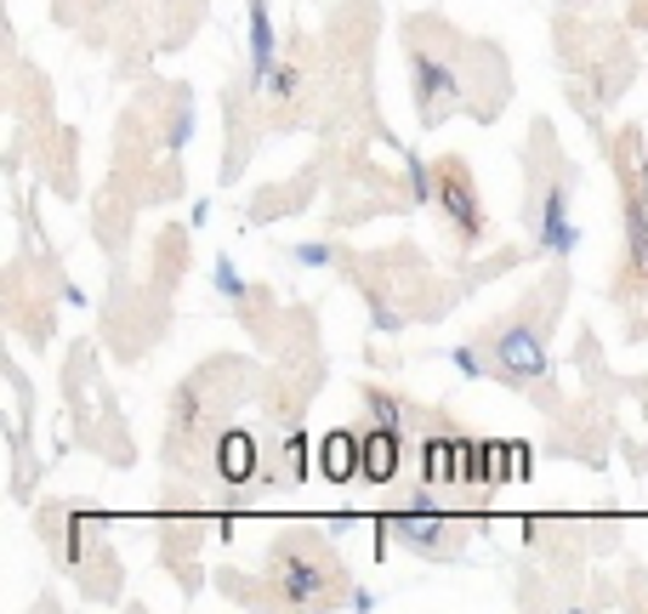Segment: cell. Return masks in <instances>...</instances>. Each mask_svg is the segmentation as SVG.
Segmentation results:
<instances>
[{
    "label": "cell",
    "mask_w": 648,
    "mask_h": 614,
    "mask_svg": "<svg viewBox=\"0 0 648 614\" xmlns=\"http://www.w3.org/2000/svg\"><path fill=\"white\" fill-rule=\"evenodd\" d=\"M267 574H273V597L290 603V608H314V603H336L348 574H341L336 552L325 540H279L267 552Z\"/></svg>",
    "instance_id": "obj_1"
},
{
    "label": "cell",
    "mask_w": 648,
    "mask_h": 614,
    "mask_svg": "<svg viewBox=\"0 0 648 614\" xmlns=\"http://www.w3.org/2000/svg\"><path fill=\"white\" fill-rule=\"evenodd\" d=\"M432 205L450 222V239L455 251H477L490 233V211H484V194H477V177L461 154H443L432 160Z\"/></svg>",
    "instance_id": "obj_2"
},
{
    "label": "cell",
    "mask_w": 648,
    "mask_h": 614,
    "mask_svg": "<svg viewBox=\"0 0 648 614\" xmlns=\"http://www.w3.org/2000/svg\"><path fill=\"white\" fill-rule=\"evenodd\" d=\"M546 336H552V319H535L529 307H518V319L501 325L490 336V353H495V375H506V382H540L546 375Z\"/></svg>",
    "instance_id": "obj_3"
},
{
    "label": "cell",
    "mask_w": 648,
    "mask_h": 614,
    "mask_svg": "<svg viewBox=\"0 0 648 614\" xmlns=\"http://www.w3.org/2000/svg\"><path fill=\"white\" fill-rule=\"evenodd\" d=\"M569 194H574L569 171L546 177V194H540V205H535V245H540L546 256H569V251L580 245V228H574V217H569Z\"/></svg>",
    "instance_id": "obj_4"
},
{
    "label": "cell",
    "mask_w": 648,
    "mask_h": 614,
    "mask_svg": "<svg viewBox=\"0 0 648 614\" xmlns=\"http://www.w3.org/2000/svg\"><path fill=\"white\" fill-rule=\"evenodd\" d=\"M626 267L642 273L648 267V194H642V143H626Z\"/></svg>",
    "instance_id": "obj_5"
},
{
    "label": "cell",
    "mask_w": 648,
    "mask_h": 614,
    "mask_svg": "<svg viewBox=\"0 0 648 614\" xmlns=\"http://www.w3.org/2000/svg\"><path fill=\"white\" fill-rule=\"evenodd\" d=\"M393 529H398L404 546H416V552H427V558H455L461 552V529L450 518H438V512H427V506L398 512Z\"/></svg>",
    "instance_id": "obj_6"
},
{
    "label": "cell",
    "mask_w": 648,
    "mask_h": 614,
    "mask_svg": "<svg viewBox=\"0 0 648 614\" xmlns=\"http://www.w3.org/2000/svg\"><path fill=\"white\" fill-rule=\"evenodd\" d=\"M279 68V41H273V12L267 0H251V86L262 91Z\"/></svg>",
    "instance_id": "obj_7"
},
{
    "label": "cell",
    "mask_w": 648,
    "mask_h": 614,
    "mask_svg": "<svg viewBox=\"0 0 648 614\" xmlns=\"http://www.w3.org/2000/svg\"><path fill=\"white\" fill-rule=\"evenodd\" d=\"M398 443H404V427H387V421H375L364 432V478L370 484H387L398 472Z\"/></svg>",
    "instance_id": "obj_8"
},
{
    "label": "cell",
    "mask_w": 648,
    "mask_h": 614,
    "mask_svg": "<svg viewBox=\"0 0 648 614\" xmlns=\"http://www.w3.org/2000/svg\"><path fill=\"white\" fill-rule=\"evenodd\" d=\"M319 467L330 484H348V478L364 472V438L359 432H330L325 438V450H319Z\"/></svg>",
    "instance_id": "obj_9"
},
{
    "label": "cell",
    "mask_w": 648,
    "mask_h": 614,
    "mask_svg": "<svg viewBox=\"0 0 648 614\" xmlns=\"http://www.w3.org/2000/svg\"><path fill=\"white\" fill-rule=\"evenodd\" d=\"M217 467H222L228 478H245V472L256 467V450H251V438H245V432H228V438H222V456H217Z\"/></svg>",
    "instance_id": "obj_10"
},
{
    "label": "cell",
    "mask_w": 648,
    "mask_h": 614,
    "mask_svg": "<svg viewBox=\"0 0 648 614\" xmlns=\"http://www.w3.org/2000/svg\"><path fill=\"white\" fill-rule=\"evenodd\" d=\"M217 290H222V296H233V301H245V279H239V267H233L228 256L217 262Z\"/></svg>",
    "instance_id": "obj_11"
},
{
    "label": "cell",
    "mask_w": 648,
    "mask_h": 614,
    "mask_svg": "<svg viewBox=\"0 0 648 614\" xmlns=\"http://www.w3.org/2000/svg\"><path fill=\"white\" fill-rule=\"evenodd\" d=\"M290 256H296V262H307V267H325V262H330V245H296Z\"/></svg>",
    "instance_id": "obj_12"
}]
</instances>
